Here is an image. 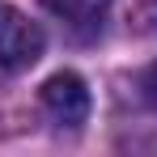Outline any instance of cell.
<instances>
[{
  "mask_svg": "<svg viewBox=\"0 0 157 157\" xmlns=\"http://www.w3.org/2000/svg\"><path fill=\"white\" fill-rule=\"evenodd\" d=\"M43 30L17 9H0V68L21 72L43 55Z\"/></svg>",
  "mask_w": 157,
  "mask_h": 157,
  "instance_id": "cell-1",
  "label": "cell"
},
{
  "mask_svg": "<svg viewBox=\"0 0 157 157\" xmlns=\"http://www.w3.org/2000/svg\"><path fill=\"white\" fill-rule=\"evenodd\" d=\"M43 110L55 128H81L89 115V89L77 72H55L43 85Z\"/></svg>",
  "mask_w": 157,
  "mask_h": 157,
  "instance_id": "cell-2",
  "label": "cell"
},
{
  "mask_svg": "<svg viewBox=\"0 0 157 157\" xmlns=\"http://www.w3.org/2000/svg\"><path fill=\"white\" fill-rule=\"evenodd\" d=\"M43 4L64 21H98L110 0H43Z\"/></svg>",
  "mask_w": 157,
  "mask_h": 157,
  "instance_id": "cell-3",
  "label": "cell"
},
{
  "mask_svg": "<svg viewBox=\"0 0 157 157\" xmlns=\"http://www.w3.org/2000/svg\"><path fill=\"white\" fill-rule=\"evenodd\" d=\"M140 89H144L149 106H157V64H149V68H144V77H140Z\"/></svg>",
  "mask_w": 157,
  "mask_h": 157,
  "instance_id": "cell-4",
  "label": "cell"
},
{
  "mask_svg": "<svg viewBox=\"0 0 157 157\" xmlns=\"http://www.w3.org/2000/svg\"><path fill=\"white\" fill-rule=\"evenodd\" d=\"M140 17H144V21H149V30L157 34V0H144V4H140Z\"/></svg>",
  "mask_w": 157,
  "mask_h": 157,
  "instance_id": "cell-5",
  "label": "cell"
}]
</instances>
